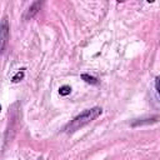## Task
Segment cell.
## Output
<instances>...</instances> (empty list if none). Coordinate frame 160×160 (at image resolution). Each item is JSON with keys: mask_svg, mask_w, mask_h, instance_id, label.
I'll use <instances>...</instances> for the list:
<instances>
[{"mask_svg": "<svg viewBox=\"0 0 160 160\" xmlns=\"http://www.w3.org/2000/svg\"><path fill=\"white\" fill-rule=\"evenodd\" d=\"M9 24H8V19L4 18L2 21H1V26H0V44H1V52L5 51L6 49V45H8V41H9Z\"/></svg>", "mask_w": 160, "mask_h": 160, "instance_id": "obj_2", "label": "cell"}, {"mask_svg": "<svg viewBox=\"0 0 160 160\" xmlns=\"http://www.w3.org/2000/svg\"><path fill=\"white\" fill-rule=\"evenodd\" d=\"M40 6H41V2L40 1H35V2H32L30 6H29V9L26 10V14H25V19H31V18H34L36 14H38V11L40 10Z\"/></svg>", "mask_w": 160, "mask_h": 160, "instance_id": "obj_3", "label": "cell"}, {"mask_svg": "<svg viewBox=\"0 0 160 160\" xmlns=\"http://www.w3.org/2000/svg\"><path fill=\"white\" fill-rule=\"evenodd\" d=\"M22 78H24V71L21 70V71H18L14 76H12V81L14 82H19L20 80H22Z\"/></svg>", "mask_w": 160, "mask_h": 160, "instance_id": "obj_6", "label": "cell"}, {"mask_svg": "<svg viewBox=\"0 0 160 160\" xmlns=\"http://www.w3.org/2000/svg\"><path fill=\"white\" fill-rule=\"evenodd\" d=\"M70 91H71V88H70L69 85H64V86H61V88L59 89V92H60V95H62V96L69 95Z\"/></svg>", "mask_w": 160, "mask_h": 160, "instance_id": "obj_5", "label": "cell"}, {"mask_svg": "<svg viewBox=\"0 0 160 160\" xmlns=\"http://www.w3.org/2000/svg\"><path fill=\"white\" fill-rule=\"evenodd\" d=\"M102 112V109L99 108V106H95V108H91V109H88L85 111H82L80 115L75 116L65 128V131L66 132H74L79 129H81L82 126L88 125L89 122H91L92 120H95L98 116H100Z\"/></svg>", "mask_w": 160, "mask_h": 160, "instance_id": "obj_1", "label": "cell"}, {"mask_svg": "<svg viewBox=\"0 0 160 160\" xmlns=\"http://www.w3.org/2000/svg\"><path fill=\"white\" fill-rule=\"evenodd\" d=\"M155 88H156V92L160 98V76H156V79H155Z\"/></svg>", "mask_w": 160, "mask_h": 160, "instance_id": "obj_7", "label": "cell"}, {"mask_svg": "<svg viewBox=\"0 0 160 160\" xmlns=\"http://www.w3.org/2000/svg\"><path fill=\"white\" fill-rule=\"evenodd\" d=\"M81 79L85 80L88 84H92V85L98 84V79L94 78V76H91V75H88V74H82V75H81Z\"/></svg>", "mask_w": 160, "mask_h": 160, "instance_id": "obj_4", "label": "cell"}]
</instances>
